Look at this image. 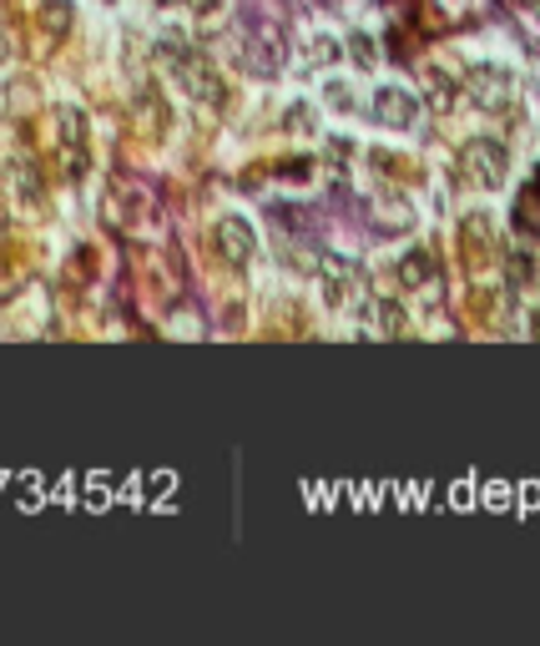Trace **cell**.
I'll list each match as a JSON object with an SVG mask.
<instances>
[{
	"label": "cell",
	"instance_id": "1",
	"mask_svg": "<svg viewBox=\"0 0 540 646\" xmlns=\"http://www.w3.org/2000/svg\"><path fill=\"white\" fill-rule=\"evenodd\" d=\"M157 61L172 71V81H177V86H183L192 102H202V106H223V102H227L218 67H212V61L198 51V46H187L183 36H167V40H162V46H157Z\"/></svg>",
	"mask_w": 540,
	"mask_h": 646
},
{
	"label": "cell",
	"instance_id": "2",
	"mask_svg": "<svg viewBox=\"0 0 540 646\" xmlns=\"http://www.w3.org/2000/svg\"><path fill=\"white\" fill-rule=\"evenodd\" d=\"M460 167L465 177H470L474 187H505V177H510V157H505V146L501 142H490V137H474V142H465L460 152Z\"/></svg>",
	"mask_w": 540,
	"mask_h": 646
},
{
	"label": "cell",
	"instance_id": "3",
	"mask_svg": "<svg viewBox=\"0 0 540 646\" xmlns=\"http://www.w3.org/2000/svg\"><path fill=\"white\" fill-rule=\"evenodd\" d=\"M460 92L470 96L480 111H505L515 96V77L505 67H470L460 81Z\"/></svg>",
	"mask_w": 540,
	"mask_h": 646
},
{
	"label": "cell",
	"instance_id": "4",
	"mask_svg": "<svg viewBox=\"0 0 540 646\" xmlns=\"http://www.w3.org/2000/svg\"><path fill=\"white\" fill-rule=\"evenodd\" d=\"M212 248H218V258H223L227 268H248L253 252H258V233H253L248 218L227 212V218L212 223Z\"/></svg>",
	"mask_w": 540,
	"mask_h": 646
},
{
	"label": "cell",
	"instance_id": "5",
	"mask_svg": "<svg viewBox=\"0 0 540 646\" xmlns=\"http://www.w3.org/2000/svg\"><path fill=\"white\" fill-rule=\"evenodd\" d=\"M56 142H61V162L71 177L86 172L92 152H86V111L81 106H56Z\"/></svg>",
	"mask_w": 540,
	"mask_h": 646
},
{
	"label": "cell",
	"instance_id": "6",
	"mask_svg": "<svg viewBox=\"0 0 540 646\" xmlns=\"http://www.w3.org/2000/svg\"><path fill=\"white\" fill-rule=\"evenodd\" d=\"M374 121L389 127V132H409L420 121V96L404 92V86H374V102H369Z\"/></svg>",
	"mask_w": 540,
	"mask_h": 646
},
{
	"label": "cell",
	"instance_id": "7",
	"mask_svg": "<svg viewBox=\"0 0 540 646\" xmlns=\"http://www.w3.org/2000/svg\"><path fill=\"white\" fill-rule=\"evenodd\" d=\"M283 36H278L273 26H253L248 40H243V67L253 71V77H278L283 71Z\"/></svg>",
	"mask_w": 540,
	"mask_h": 646
},
{
	"label": "cell",
	"instance_id": "8",
	"mask_svg": "<svg viewBox=\"0 0 540 646\" xmlns=\"http://www.w3.org/2000/svg\"><path fill=\"white\" fill-rule=\"evenodd\" d=\"M314 273H318V283H324V304L343 308L349 298H354L359 268L349 263V258H339V252H318V258H314Z\"/></svg>",
	"mask_w": 540,
	"mask_h": 646
},
{
	"label": "cell",
	"instance_id": "9",
	"mask_svg": "<svg viewBox=\"0 0 540 646\" xmlns=\"http://www.w3.org/2000/svg\"><path fill=\"white\" fill-rule=\"evenodd\" d=\"M369 223L379 227V233H409V227H414V208H409L399 192H379V198L369 202Z\"/></svg>",
	"mask_w": 540,
	"mask_h": 646
},
{
	"label": "cell",
	"instance_id": "10",
	"mask_svg": "<svg viewBox=\"0 0 540 646\" xmlns=\"http://www.w3.org/2000/svg\"><path fill=\"white\" fill-rule=\"evenodd\" d=\"M399 289H435V278H439V263H435V252L430 248H409L404 258H399Z\"/></svg>",
	"mask_w": 540,
	"mask_h": 646
},
{
	"label": "cell",
	"instance_id": "11",
	"mask_svg": "<svg viewBox=\"0 0 540 646\" xmlns=\"http://www.w3.org/2000/svg\"><path fill=\"white\" fill-rule=\"evenodd\" d=\"M11 192L21 208L36 212L40 202H46V187H40V172L31 167V162H11Z\"/></svg>",
	"mask_w": 540,
	"mask_h": 646
},
{
	"label": "cell",
	"instance_id": "12",
	"mask_svg": "<svg viewBox=\"0 0 540 646\" xmlns=\"http://www.w3.org/2000/svg\"><path fill=\"white\" fill-rule=\"evenodd\" d=\"M369 324H374V333H379V339H404V333H409L404 308L389 304V298H374V304H369Z\"/></svg>",
	"mask_w": 540,
	"mask_h": 646
},
{
	"label": "cell",
	"instance_id": "13",
	"mask_svg": "<svg viewBox=\"0 0 540 646\" xmlns=\"http://www.w3.org/2000/svg\"><path fill=\"white\" fill-rule=\"evenodd\" d=\"M36 21H40V31H46V36L61 40L71 26H77V11H71V0H40Z\"/></svg>",
	"mask_w": 540,
	"mask_h": 646
},
{
	"label": "cell",
	"instance_id": "14",
	"mask_svg": "<svg viewBox=\"0 0 540 646\" xmlns=\"http://www.w3.org/2000/svg\"><path fill=\"white\" fill-rule=\"evenodd\" d=\"M455 102H460V86H455V77H449L445 67H430V106H435V111H449Z\"/></svg>",
	"mask_w": 540,
	"mask_h": 646
},
{
	"label": "cell",
	"instance_id": "15",
	"mask_svg": "<svg viewBox=\"0 0 540 646\" xmlns=\"http://www.w3.org/2000/svg\"><path fill=\"white\" fill-rule=\"evenodd\" d=\"M132 111H137V121H142L146 132H162V127H167V106H162L157 92H137Z\"/></svg>",
	"mask_w": 540,
	"mask_h": 646
},
{
	"label": "cell",
	"instance_id": "16",
	"mask_svg": "<svg viewBox=\"0 0 540 646\" xmlns=\"http://www.w3.org/2000/svg\"><path fill=\"white\" fill-rule=\"evenodd\" d=\"M349 56H354V67H364V71L379 67V46H374V36H364V31L349 36Z\"/></svg>",
	"mask_w": 540,
	"mask_h": 646
},
{
	"label": "cell",
	"instance_id": "17",
	"mask_svg": "<svg viewBox=\"0 0 540 646\" xmlns=\"http://www.w3.org/2000/svg\"><path fill=\"white\" fill-rule=\"evenodd\" d=\"M324 102L333 106V111H339V117H349V111H354V92H349V81H324Z\"/></svg>",
	"mask_w": 540,
	"mask_h": 646
},
{
	"label": "cell",
	"instance_id": "18",
	"mask_svg": "<svg viewBox=\"0 0 540 646\" xmlns=\"http://www.w3.org/2000/svg\"><path fill=\"white\" fill-rule=\"evenodd\" d=\"M339 51H343V46L333 36H314V40H308V61H314V67H329V61H339Z\"/></svg>",
	"mask_w": 540,
	"mask_h": 646
},
{
	"label": "cell",
	"instance_id": "19",
	"mask_svg": "<svg viewBox=\"0 0 540 646\" xmlns=\"http://www.w3.org/2000/svg\"><path fill=\"white\" fill-rule=\"evenodd\" d=\"M283 127H289V132H308V127H314V111H308L304 102H293L289 111H283Z\"/></svg>",
	"mask_w": 540,
	"mask_h": 646
},
{
	"label": "cell",
	"instance_id": "20",
	"mask_svg": "<svg viewBox=\"0 0 540 646\" xmlns=\"http://www.w3.org/2000/svg\"><path fill=\"white\" fill-rule=\"evenodd\" d=\"M187 5H192V11H198V15H212V11H218V5H223V0H187Z\"/></svg>",
	"mask_w": 540,
	"mask_h": 646
},
{
	"label": "cell",
	"instance_id": "21",
	"mask_svg": "<svg viewBox=\"0 0 540 646\" xmlns=\"http://www.w3.org/2000/svg\"><path fill=\"white\" fill-rule=\"evenodd\" d=\"M157 5H177V0H157Z\"/></svg>",
	"mask_w": 540,
	"mask_h": 646
},
{
	"label": "cell",
	"instance_id": "22",
	"mask_svg": "<svg viewBox=\"0 0 540 646\" xmlns=\"http://www.w3.org/2000/svg\"><path fill=\"white\" fill-rule=\"evenodd\" d=\"M536 333H540V314H536Z\"/></svg>",
	"mask_w": 540,
	"mask_h": 646
}]
</instances>
